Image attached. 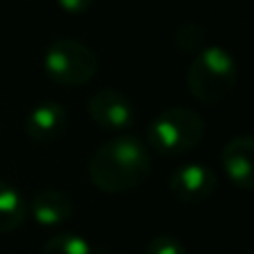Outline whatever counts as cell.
Instances as JSON below:
<instances>
[{
  "label": "cell",
  "instance_id": "6da1fadb",
  "mask_svg": "<svg viewBox=\"0 0 254 254\" xmlns=\"http://www.w3.org/2000/svg\"><path fill=\"white\" fill-rule=\"evenodd\" d=\"M87 174L92 185L101 192H131L152 174V154L138 136H116L94 149L87 163Z\"/></svg>",
  "mask_w": 254,
  "mask_h": 254
},
{
  "label": "cell",
  "instance_id": "7a4b0ae2",
  "mask_svg": "<svg viewBox=\"0 0 254 254\" xmlns=\"http://www.w3.org/2000/svg\"><path fill=\"white\" fill-rule=\"evenodd\" d=\"M239 80V65L223 47H203L188 67L185 83L196 101L205 105H219L232 96Z\"/></svg>",
  "mask_w": 254,
  "mask_h": 254
},
{
  "label": "cell",
  "instance_id": "3957f363",
  "mask_svg": "<svg viewBox=\"0 0 254 254\" xmlns=\"http://www.w3.org/2000/svg\"><path fill=\"white\" fill-rule=\"evenodd\" d=\"M205 136V121L190 107H170L152 121L147 145L161 156H181L201 145Z\"/></svg>",
  "mask_w": 254,
  "mask_h": 254
},
{
  "label": "cell",
  "instance_id": "277c9868",
  "mask_svg": "<svg viewBox=\"0 0 254 254\" xmlns=\"http://www.w3.org/2000/svg\"><path fill=\"white\" fill-rule=\"evenodd\" d=\"M43 69L49 80L63 87L87 85L98 71V58L87 45L71 38H56L43 56Z\"/></svg>",
  "mask_w": 254,
  "mask_h": 254
},
{
  "label": "cell",
  "instance_id": "5b68a950",
  "mask_svg": "<svg viewBox=\"0 0 254 254\" xmlns=\"http://www.w3.org/2000/svg\"><path fill=\"white\" fill-rule=\"evenodd\" d=\"M87 114L98 127L112 131L129 129L136 121V110L129 96L119 89H98L87 101Z\"/></svg>",
  "mask_w": 254,
  "mask_h": 254
},
{
  "label": "cell",
  "instance_id": "8992f818",
  "mask_svg": "<svg viewBox=\"0 0 254 254\" xmlns=\"http://www.w3.org/2000/svg\"><path fill=\"white\" fill-rule=\"evenodd\" d=\"M216 179L214 170L203 163H185L172 172L167 188L176 201L183 203H203L216 192Z\"/></svg>",
  "mask_w": 254,
  "mask_h": 254
},
{
  "label": "cell",
  "instance_id": "52a82bcc",
  "mask_svg": "<svg viewBox=\"0 0 254 254\" xmlns=\"http://www.w3.org/2000/svg\"><path fill=\"white\" fill-rule=\"evenodd\" d=\"M254 138L248 134L234 136L221 149V165L230 183L250 192L254 190Z\"/></svg>",
  "mask_w": 254,
  "mask_h": 254
},
{
  "label": "cell",
  "instance_id": "ba28073f",
  "mask_svg": "<svg viewBox=\"0 0 254 254\" xmlns=\"http://www.w3.org/2000/svg\"><path fill=\"white\" fill-rule=\"evenodd\" d=\"M67 110L61 103H38L25 119V134L38 145H47L58 140L67 131Z\"/></svg>",
  "mask_w": 254,
  "mask_h": 254
},
{
  "label": "cell",
  "instance_id": "9c48e42d",
  "mask_svg": "<svg viewBox=\"0 0 254 254\" xmlns=\"http://www.w3.org/2000/svg\"><path fill=\"white\" fill-rule=\"evenodd\" d=\"M27 214L43 228H56L74 216V201L63 190H40L27 203Z\"/></svg>",
  "mask_w": 254,
  "mask_h": 254
},
{
  "label": "cell",
  "instance_id": "30bf717a",
  "mask_svg": "<svg viewBox=\"0 0 254 254\" xmlns=\"http://www.w3.org/2000/svg\"><path fill=\"white\" fill-rule=\"evenodd\" d=\"M27 221V201L13 183L0 179V234L16 232Z\"/></svg>",
  "mask_w": 254,
  "mask_h": 254
},
{
  "label": "cell",
  "instance_id": "8fae6325",
  "mask_svg": "<svg viewBox=\"0 0 254 254\" xmlns=\"http://www.w3.org/2000/svg\"><path fill=\"white\" fill-rule=\"evenodd\" d=\"M40 254H94L92 243L85 237L74 232H61L54 234L47 243L43 246Z\"/></svg>",
  "mask_w": 254,
  "mask_h": 254
},
{
  "label": "cell",
  "instance_id": "7c38bea8",
  "mask_svg": "<svg viewBox=\"0 0 254 254\" xmlns=\"http://www.w3.org/2000/svg\"><path fill=\"white\" fill-rule=\"evenodd\" d=\"M205 27L198 25V22H183V25L176 27L174 31V45L181 52L190 54V56H196L203 47H205Z\"/></svg>",
  "mask_w": 254,
  "mask_h": 254
},
{
  "label": "cell",
  "instance_id": "4fadbf2b",
  "mask_svg": "<svg viewBox=\"0 0 254 254\" xmlns=\"http://www.w3.org/2000/svg\"><path fill=\"white\" fill-rule=\"evenodd\" d=\"M145 254H188V250L174 234H156L147 243Z\"/></svg>",
  "mask_w": 254,
  "mask_h": 254
},
{
  "label": "cell",
  "instance_id": "5bb4252c",
  "mask_svg": "<svg viewBox=\"0 0 254 254\" xmlns=\"http://www.w3.org/2000/svg\"><path fill=\"white\" fill-rule=\"evenodd\" d=\"M56 2L67 13H85L94 4V0H56Z\"/></svg>",
  "mask_w": 254,
  "mask_h": 254
}]
</instances>
